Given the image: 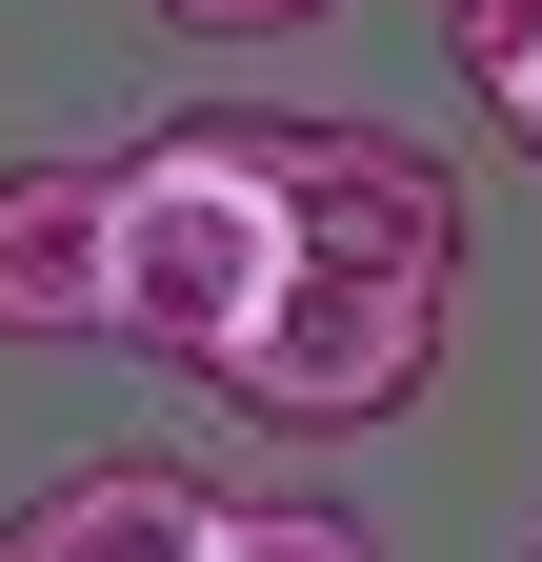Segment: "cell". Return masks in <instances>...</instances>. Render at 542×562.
Segmentation results:
<instances>
[{
	"instance_id": "6da1fadb",
	"label": "cell",
	"mask_w": 542,
	"mask_h": 562,
	"mask_svg": "<svg viewBox=\"0 0 542 562\" xmlns=\"http://www.w3.org/2000/svg\"><path fill=\"white\" fill-rule=\"evenodd\" d=\"M282 261H302V201H282V121H261V101L121 140V362L222 382L241 322L282 302Z\"/></svg>"
},
{
	"instance_id": "5b68a950",
	"label": "cell",
	"mask_w": 542,
	"mask_h": 562,
	"mask_svg": "<svg viewBox=\"0 0 542 562\" xmlns=\"http://www.w3.org/2000/svg\"><path fill=\"white\" fill-rule=\"evenodd\" d=\"M442 41H462V81H483V121L542 140V0H442Z\"/></svg>"
},
{
	"instance_id": "277c9868",
	"label": "cell",
	"mask_w": 542,
	"mask_h": 562,
	"mask_svg": "<svg viewBox=\"0 0 542 562\" xmlns=\"http://www.w3.org/2000/svg\"><path fill=\"white\" fill-rule=\"evenodd\" d=\"M21 542H41V562H201L222 503H201V462H81Z\"/></svg>"
},
{
	"instance_id": "52a82bcc",
	"label": "cell",
	"mask_w": 542,
	"mask_h": 562,
	"mask_svg": "<svg viewBox=\"0 0 542 562\" xmlns=\"http://www.w3.org/2000/svg\"><path fill=\"white\" fill-rule=\"evenodd\" d=\"M142 21H181V41H302L321 0H142Z\"/></svg>"
},
{
	"instance_id": "8992f818",
	"label": "cell",
	"mask_w": 542,
	"mask_h": 562,
	"mask_svg": "<svg viewBox=\"0 0 542 562\" xmlns=\"http://www.w3.org/2000/svg\"><path fill=\"white\" fill-rule=\"evenodd\" d=\"M201 562H382V522H342V503H222Z\"/></svg>"
},
{
	"instance_id": "ba28073f",
	"label": "cell",
	"mask_w": 542,
	"mask_h": 562,
	"mask_svg": "<svg viewBox=\"0 0 542 562\" xmlns=\"http://www.w3.org/2000/svg\"><path fill=\"white\" fill-rule=\"evenodd\" d=\"M0 562H41V542H21V522H0Z\"/></svg>"
},
{
	"instance_id": "3957f363",
	"label": "cell",
	"mask_w": 542,
	"mask_h": 562,
	"mask_svg": "<svg viewBox=\"0 0 542 562\" xmlns=\"http://www.w3.org/2000/svg\"><path fill=\"white\" fill-rule=\"evenodd\" d=\"M0 341H121V161H0Z\"/></svg>"
},
{
	"instance_id": "7a4b0ae2",
	"label": "cell",
	"mask_w": 542,
	"mask_h": 562,
	"mask_svg": "<svg viewBox=\"0 0 542 562\" xmlns=\"http://www.w3.org/2000/svg\"><path fill=\"white\" fill-rule=\"evenodd\" d=\"M302 201V181H282ZM442 302L462 281H422V261H382V241H321L302 222V261H282V302L241 322V362H222V402L241 422H282V442H321V422H402L442 382Z\"/></svg>"
}]
</instances>
